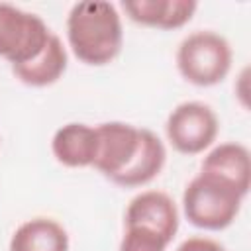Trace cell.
Returning <instances> with one entry per match:
<instances>
[{
  "label": "cell",
  "mask_w": 251,
  "mask_h": 251,
  "mask_svg": "<svg viewBox=\"0 0 251 251\" xmlns=\"http://www.w3.org/2000/svg\"><path fill=\"white\" fill-rule=\"evenodd\" d=\"M51 33L41 16L0 2V57L12 67L35 59L47 45Z\"/></svg>",
  "instance_id": "4"
},
{
  "label": "cell",
  "mask_w": 251,
  "mask_h": 251,
  "mask_svg": "<svg viewBox=\"0 0 251 251\" xmlns=\"http://www.w3.org/2000/svg\"><path fill=\"white\" fill-rule=\"evenodd\" d=\"M141 127L127 122H104L96 126L94 169L110 182L127 167L139 147Z\"/></svg>",
  "instance_id": "6"
},
{
  "label": "cell",
  "mask_w": 251,
  "mask_h": 251,
  "mask_svg": "<svg viewBox=\"0 0 251 251\" xmlns=\"http://www.w3.org/2000/svg\"><path fill=\"white\" fill-rule=\"evenodd\" d=\"M67 43L88 67L110 65L124 47V24L112 2H75L67 14Z\"/></svg>",
  "instance_id": "1"
},
{
  "label": "cell",
  "mask_w": 251,
  "mask_h": 251,
  "mask_svg": "<svg viewBox=\"0 0 251 251\" xmlns=\"http://www.w3.org/2000/svg\"><path fill=\"white\" fill-rule=\"evenodd\" d=\"M124 224L147 227L171 243L178 231L180 216H178V208L175 200L167 192L141 190L129 200L126 208Z\"/></svg>",
  "instance_id": "7"
},
{
  "label": "cell",
  "mask_w": 251,
  "mask_h": 251,
  "mask_svg": "<svg viewBox=\"0 0 251 251\" xmlns=\"http://www.w3.org/2000/svg\"><path fill=\"white\" fill-rule=\"evenodd\" d=\"M180 76L200 88L220 84L231 71L233 49L229 41L212 29L188 33L176 47L175 55Z\"/></svg>",
  "instance_id": "3"
},
{
  "label": "cell",
  "mask_w": 251,
  "mask_h": 251,
  "mask_svg": "<svg viewBox=\"0 0 251 251\" xmlns=\"http://www.w3.org/2000/svg\"><path fill=\"white\" fill-rule=\"evenodd\" d=\"M167 163V149L165 143L157 133L147 127H141L139 147L127 167L112 180L122 188H139L155 180Z\"/></svg>",
  "instance_id": "11"
},
{
  "label": "cell",
  "mask_w": 251,
  "mask_h": 251,
  "mask_svg": "<svg viewBox=\"0 0 251 251\" xmlns=\"http://www.w3.org/2000/svg\"><path fill=\"white\" fill-rule=\"evenodd\" d=\"M67 65H69L67 47L57 33H51L43 51L35 59H31L29 63L12 67V73L25 86L45 88V86L55 84L65 75Z\"/></svg>",
  "instance_id": "12"
},
{
  "label": "cell",
  "mask_w": 251,
  "mask_h": 251,
  "mask_svg": "<svg viewBox=\"0 0 251 251\" xmlns=\"http://www.w3.org/2000/svg\"><path fill=\"white\" fill-rule=\"evenodd\" d=\"M169 241L159 233L141 227V226H126L118 251H167Z\"/></svg>",
  "instance_id": "14"
},
{
  "label": "cell",
  "mask_w": 251,
  "mask_h": 251,
  "mask_svg": "<svg viewBox=\"0 0 251 251\" xmlns=\"http://www.w3.org/2000/svg\"><path fill=\"white\" fill-rule=\"evenodd\" d=\"M69 233L53 218L25 220L10 237L8 251H69Z\"/></svg>",
  "instance_id": "13"
},
{
  "label": "cell",
  "mask_w": 251,
  "mask_h": 251,
  "mask_svg": "<svg viewBox=\"0 0 251 251\" xmlns=\"http://www.w3.org/2000/svg\"><path fill=\"white\" fill-rule=\"evenodd\" d=\"M124 14L137 25L153 29H178L184 27L198 10L194 0H126L122 2Z\"/></svg>",
  "instance_id": "8"
},
{
  "label": "cell",
  "mask_w": 251,
  "mask_h": 251,
  "mask_svg": "<svg viewBox=\"0 0 251 251\" xmlns=\"http://www.w3.org/2000/svg\"><path fill=\"white\" fill-rule=\"evenodd\" d=\"M220 131V120L212 106L200 100L176 104L165 122V133L171 147L182 155H200L208 151Z\"/></svg>",
  "instance_id": "5"
},
{
  "label": "cell",
  "mask_w": 251,
  "mask_h": 251,
  "mask_svg": "<svg viewBox=\"0 0 251 251\" xmlns=\"http://www.w3.org/2000/svg\"><path fill=\"white\" fill-rule=\"evenodd\" d=\"M200 173L218 176L229 184H233L237 190H241L245 196L251 188V155L249 149L243 143L237 141H226L220 145H214L200 163Z\"/></svg>",
  "instance_id": "9"
},
{
  "label": "cell",
  "mask_w": 251,
  "mask_h": 251,
  "mask_svg": "<svg viewBox=\"0 0 251 251\" xmlns=\"http://www.w3.org/2000/svg\"><path fill=\"white\" fill-rule=\"evenodd\" d=\"M176 251H226V247L212 239V237H204V235H194V237H188L184 239Z\"/></svg>",
  "instance_id": "15"
},
{
  "label": "cell",
  "mask_w": 251,
  "mask_h": 251,
  "mask_svg": "<svg viewBox=\"0 0 251 251\" xmlns=\"http://www.w3.org/2000/svg\"><path fill=\"white\" fill-rule=\"evenodd\" d=\"M245 198L233 184L198 173L182 190V214L198 229L222 231L235 222Z\"/></svg>",
  "instance_id": "2"
},
{
  "label": "cell",
  "mask_w": 251,
  "mask_h": 251,
  "mask_svg": "<svg viewBox=\"0 0 251 251\" xmlns=\"http://www.w3.org/2000/svg\"><path fill=\"white\" fill-rule=\"evenodd\" d=\"M51 153L63 167H92L96 157V126H88L82 122H69L61 126L53 133Z\"/></svg>",
  "instance_id": "10"
}]
</instances>
